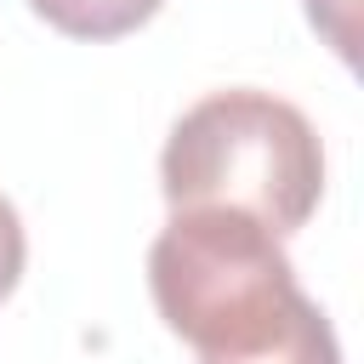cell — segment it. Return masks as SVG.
I'll use <instances>...</instances> for the list:
<instances>
[{
    "mask_svg": "<svg viewBox=\"0 0 364 364\" xmlns=\"http://www.w3.org/2000/svg\"><path fill=\"white\" fill-rule=\"evenodd\" d=\"M23 256H28V239H23L17 205L0 193V301L17 290V279H23Z\"/></svg>",
    "mask_w": 364,
    "mask_h": 364,
    "instance_id": "4",
    "label": "cell"
},
{
    "mask_svg": "<svg viewBox=\"0 0 364 364\" xmlns=\"http://www.w3.org/2000/svg\"><path fill=\"white\" fill-rule=\"evenodd\" d=\"M57 34L74 40H119L131 28H142L165 0H28Z\"/></svg>",
    "mask_w": 364,
    "mask_h": 364,
    "instance_id": "3",
    "label": "cell"
},
{
    "mask_svg": "<svg viewBox=\"0 0 364 364\" xmlns=\"http://www.w3.org/2000/svg\"><path fill=\"white\" fill-rule=\"evenodd\" d=\"M159 188L171 210H245L267 233H296L324 193V148L313 119L256 85L199 97L165 136Z\"/></svg>",
    "mask_w": 364,
    "mask_h": 364,
    "instance_id": "2",
    "label": "cell"
},
{
    "mask_svg": "<svg viewBox=\"0 0 364 364\" xmlns=\"http://www.w3.org/2000/svg\"><path fill=\"white\" fill-rule=\"evenodd\" d=\"M148 290L199 364H341L336 330L296 284L279 233L245 210H171L148 245Z\"/></svg>",
    "mask_w": 364,
    "mask_h": 364,
    "instance_id": "1",
    "label": "cell"
}]
</instances>
